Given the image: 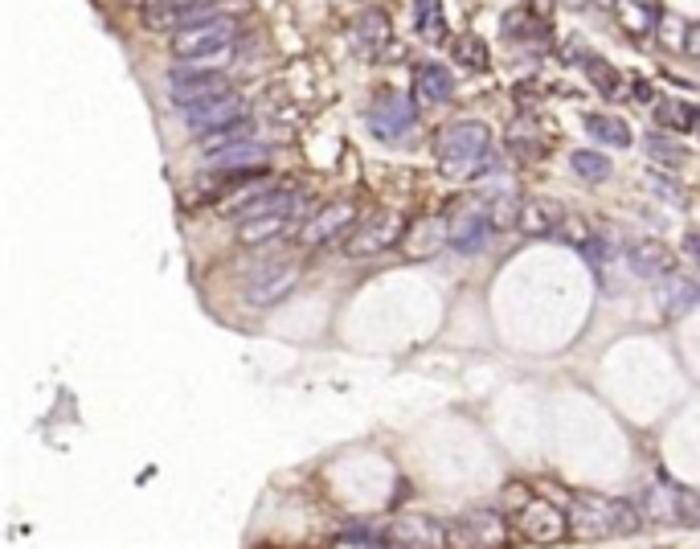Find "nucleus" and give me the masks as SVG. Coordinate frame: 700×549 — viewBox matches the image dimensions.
I'll use <instances>...</instances> for the list:
<instances>
[{"label":"nucleus","instance_id":"1","mask_svg":"<svg viewBox=\"0 0 700 549\" xmlns=\"http://www.w3.org/2000/svg\"><path fill=\"white\" fill-rule=\"evenodd\" d=\"M643 525V509L631 500L578 496L570 504V533L578 537H631Z\"/></svg>","mask_w":700,"mask_h":549},{"label":"nucleus","instance_id":"2","mask_svg":"<svg viewBox=\"0 0 700 549\" xmlns=\"http://www.w3.org/2000/svg\"><path fill=\"white\" fill-rule=\"evenodd\" d=\"M234 21L230 17H213V21H201V25H185L172 33L168 50L177 62H197V66H209L217 70L222 62L234 58Z\"/></svg>","mask_w":700,"mask_h":549},{"label":"nucleus","instance_id":"3","mask_svg":"<svg viewBox=\"0 0 700 549\" xmlns=\"http://www.w3.org/2000/svg\"><path fill=\"white\" fill-rule=\"evenodd\" d=\"M439 160H443V173L447 177H475L484 173L492 164V132L484 123L475 119H463V123H451L439 140Z\"/></svg>","mask_w":700,"mask_h":549},{"label":"nucleus","instance_id":"4","mask_svg":"<svg viewBox=\"0 0 700 549\" xmlns=\"http://www.w3.org/2000/svg\"><path fill=\"white\" fill-rule=\"evenodd\" d=\"M168 91L177 99V107H193L201 99H213L230 91V82L222 70H209V66H197V62H177L168 74Z\"/></svg>","mask_w":700,"mask_h":549},{"label":"nucleus","instance_id":"5","mask_svg":"<svg viewBox=\"0 0 700 549\" xmlns=\"http://www.w3.org/2000/svg\"><path fill=\"white\" fill-rule=\"evenodd\" d=\"M295 283H299V267L295 263H283V259L262 263L246 279V304L250 308H275V304H283L287 295L295 291Z\"/></svg>","mask_w":700,"mask_h":549},{"label":"nucleus","instance_id":"6","mask_svg":"<svg viewBox=\"0 0 700 549\" xmlns=\"http://www.w3.org/2000/svg\"><path fill=\"white\" fill-rule=\"evenodd\" d=\"M516 529L537 545L561 541L565 533H570V513H561L557 504H545V500H524L516 509Z\"/></svg>","mask_w":700,"mask_h":549},{"label":"nucleus","instance_id":"7","mask_svg":"<svg viewBox=\"0 0 700 549\" xmlns=\"http://www.w3.org/2000/svg\"><path fill=\"white\" fill-rule=\"evenodd\" d=\"M406 238V230H402V218L398 214H377V218H369L353 238L344 242V250L353 259H373V255H381V250H389L393 242H402Z\"/></svg>","mask_w":700,"mask_h":549},{"label":"nucleus","instance_id":"8","mask_svg":"<svg viewBox=\"0 0 700 549\" xmlns=\"http://www.w3.org/2000/svg\"><path fill=\"white\" fill-rule=\"evenodd\" d=\"M353 218H357L353 201H332V205L316 209V214L299 226V242L303 246H324L328 238H340L348 226H353Z\"/></svg>","mask_w":700,"mask_h":549},{"label":"nucleus","instance_id":"9","mask_svg":"<svg viewBox=\"0 0 700 549\" xmlns=\"http://www.w3.org/2000/svg\"><path fill=\"white\" fill-rule=\"evenodd\" d=\"M181 111H185V123H189L193 132H213V128H226V123L242 119V115H246V103H242L238 95L222 91V95H213V99H201V103H193V107H181Z\"/></svg>","mask_w":700,"mask_h":549},{"label":"nucleus","instance_id":"10","mask_svg":"<svg viewBox=\"0 0 700 549\" xmlns=\"http://www.w3.org/2000/svg\"><path fill=\"white\" fill-rule=\"evenodd\" d=\"M369 128H373L377 136H385V140L410 132V128H414V107H410V99L393 95V91L377 95L373 107H369Z\"/></svg>","mask_w":700,"mask_h":549},{"label":"nucleus","instance_id":"11","mask_svg":"<svg viewBox=\"0 0 700 549\" xmlns=\"http://www.w3.org/2000/svg\"><path fill=\"white\" fill-rule=\"evenodd\" d=\"M389 541L393 545H418V549H443L455 537L439 521H430V517H402V521H393Z\"/></svg>","mask_w":700,"mask_h":549},{"label":"nucleus","instance_id":"12","mask_svg":"<svg viewBox=\"0 0 700 549\" xmlns=\"http://www.w3.org/2000/svg\"><path fill=\"white\" fill-rule=\"evenodd\" d=\"M492 230H496L492 214H484V209H463V214L455 218V226H451V246L459 250V255H479V250L488 246Z\"/></svg>","mask_w":700,"mask_h":549},{"label":"nucleus","instance_id":"13","mask_svg":"<svg viewBox=\"0 0 700 549\" xmlns=\"http://www.w3.org/2000/svg\"><path fill=\"white\" fill-rule=\"evenodd\" d=\"M291 209H262V214H250L238 222V242L242 246H267L275 238H283L291 230Z\"/></svg>","mask_w":700,"mask_h":549},{"label":"nucleus","instance_id":"14","mask_svg":"<svg viewBox=\"0 0 700 549\" xmlns=\"http://www.w3.org/2000/svg\"><path fill=\"white\" fill-rule=\"evenodd\" d=\"M627 259H631V271L643 275V279H655V275H668L676 267L672 250L660 242V238H635L627 246Z\"/></svg>","mask_w":700,"mask_h":549},{"label":"nucleus","instance_id":"15","mask_svg":"<svg viewBox=\"0 0 700 549\" xmlns=\"http://www.w3.org/2000/svg\"><path fill=\"white\" fill-rule=\"evenodd\" d=\"M504 521L500 513H467L459 525H455V541L459 545H504Z\"/></svg>","mask_w":700,"mask_h":549},{"label":"nucleus","instance_id":"16","mask_svg":"<svg viewBox=\"0 0 700 549\" xmlns=\"http://www.w3.org/2000/svg\"><path fill=\"white\" fill-rule=\"evenodd\" d=\"M213 168H234V173H254L258 164H267V144L258 140H242V144H230L217 156H205Z\"/></svg>","mask_w":700,"mask_h":549},{"label":"nucleus","instance_id":"17","mask_svg":"<svg viewBox=\"0 0 700 549\" xmlns=\"http://www.w3.org/2000/svg\"><path fill=\"white\" fill-rule=\"evenodd\" d=\"M443 242H451L447 238V226L439 222V218H430V222H418L414 230H406V238H402V250L410 259H430L434 250H439Z\"/></svg>","mask_w":700,"mask_h":549},{"label":"nucleus","instance_id":"18","mask_svg":"<svg viewBox=\"0 0 700 549\" xmlns=\"http://www.w3.org/2000/svg\"><path fill=\"white\" fill-rule=\"evenodd\" d=\"M639 509L647 521H660V525H680L676 521V509H680V492L668 488V484H655L639 496Z\"/></svg>","mask_w":700,"mask_h":549},{"label":"nucleus","instance_id":"19","mask_svg":"<svg viewBox=\"0 0 700 549\" xmlns=\"http://www.w3.org/2000/svg\"><path fill=\"white\" fill-rule=\"evenodd\" d=\"M242 140H254V123L242 115V119H234V123H226V128H213V132H201V156H217L222 148H230V144H242Z\"/></svg>","mask_w":700,"mask_h":549},{"label":"nucleus","instance_id":"20","mask_svg":"<svg viewBox=\"0 0 700 549\" xmlns=\"http://www.w3.org/2000/svg\"><path fill=\"white\" fill-rule=\"evenodd\" d=\"M418 91H422V99H430V103H443V99H451V91H455V74L447 70V66H418Z\"/></svg>","mask_w":700,"mask_h":549},{"label":"nucleus","instance_id":"21","mask_svg":"<svg viewBox=\"0 0 700 549\" xmlns=\"http://www.w3.org/2000/svg\"><path fill=\"white\" fill-rule=\"evenodd\" d=\"M586 132L610 148H631V128L615 115H586Z\"/></svg>","mask_w":700,"mask_h":549},{"label":"nucleus","instance_id":"22","mask_svg":"<svg viewBox=\"0 0 700 549\" xmlns=\"http://www.w3.org/2000/svg\"><path fill=\"white\" fill-rule=\"evenodd\" d=\"M393 41V33H389V21L381 17V13H361V25H357V46L365 50V54H381L385 46Z\"/></svg>","mask_w":700,"mask_h":549},{"label":"nucleus","instance_id":"23","mask_svg":"<svg viewBox=\"0 0 700 549\" xmlns=\"http://www.w3.org/2000/svg\"><path fill=\"white\" fill-rule=\"evenodd\" d=\"M557 222H561V214H553L549 209V201H529V205H520V230L524 234H549V230H557Z\"/></svg>","mask_w":700,"mask_h":549},{"label":"nucleus","instance_id":"24","mask_svg":"<svg viewBox=\"0 0 700 549\" xmlns=\"http://www.w3.org/2000/svg\"><path fill=\"white\" fill-rule=\"evenodd\" d=\"M570 168L582 177V181H590V185H602L615 168H610V160L602 156V152H590V148H578L574 156H570Z\"/></svg>","mask_w":700,"mask_h":549},{"label":"nucleus","instance_id":"25","mask_svg":"<svg viewBox=\"0 0 700 549\" xmlns=\"http://www.w3.org/2000/svg\"><path fill=\"white\" fill-rule=\"evenodd\" d=\"M655 119L668 123V128H680V132H688V128H696V123H700L696 111H680V103H668V99L655 103Z\"/></svg>","mask_w":700,"mask_h":549},{"label":"nucleus","instance_id":"26","mask_svg":"<svg viewBox=\"0 0 700 549\" xmlns=\"http://www.w3.org/2000/svg\"><path fill=\"white\" fill-rule=\"evenodd\" d=\"M455 58H459V66L488 70V50H484V41H479V37H463V41H455Z\"/></svg>","mask_w":700,"mask_h":549},{"label":"nucleus","instance_id":"27","mask_svg":"<svg viewBox=\"0 0 700 549\" xmlns=\"http://www.w3.org/2000/svg\"><path fill=\"white\" fill-rule=\"evenodd\" d=\"M418 29H422L430 41H439V37H443V13H439V0H418Z\"/></svg>","mask_w":700,"mask_h":549},{"label":"nucleus","instance_id":"28","mask_svg":"<svg viewBox=\"0 0 700 549\" xmlns=\"http://www.w3.org/2000/svg\"><path fill=\"white\" fill-rule=\"evenodd\" d=\"M700 300V287L696 283H684V279H672V287H668V295H664V304H672V312H684V308H692Z\"/></svg>","mask_w":700,"mask_h":549},{"label":"nucleus","instance_id":"29","mask_svg":"<svg viewBox=\"0 0 700 549\" xmlns=\"http://www.w3.org/2000/svg\"><path fill=\"white\" fill-rule=\"evenodd\" d=\"M586 70H590V82H594L602 95H619V78H615V70H610L602 58H590Z\"/></svg>","mask_w":700,"mask_h":549},{"label":"nucleus","instance_id":"30","mask_svg":"<svg viewBox=\"0 0 700 549\" xmlns=\"http://www.w3.org/2000/svg\"><path fill=\"white\" fill-rule=\"evenodd\" d=\"M389 537H381V533H373V529H344V533H336L332 537V545H365V549H377V545H385Z\"/></svg>","mask_w":700,"mask_h":549},{"label":"nucleus","instance_id":"31","mask_svg":"<svg viewBox=\"0 0 700 549\" xmlns=\"http://www.w3.org/2000/svg\"><path fill=\"white\" fill-rule=\"evenodd\" d=\"M557 238L574 242V246H586V242H590V226H586L582 218L570 214V218H561V222H557Z\"/></svg>","mask_w":700,"mask_h":549},{"label":"nucleus","instance_id":"32","mask_svg":"<svg viewBox=\"0 0 700 549\" xmlns=\"http://www.w3.org/2000/svg\"><path fill=\"white\" fill-rule=\"evenodd\" d=\"M676 521H680V525H692V529H700V492H680V509H676Z\"/></svg>","mask_w":700,"mask_h":549},{"label":"nucleus","instance_id":"33","mask_svg":"<svg viewBox=\"0 0 700 549\" xmlns=\"http://www.w3.org/2000/svg\"><path fill=\"white\" fill-rule=\"evenodd\" d=\"M492 222H496V226H512V222H520V209H516V201H512V197H500V201H496V209H492Z\"/></svg>","mask_w":700,"mask_h":549},{"label":"nucleus","instance_id":"34","mask_svg":"<svg viewBox=\"0 0 700 549\" xmlns=\"http://www.w3.org/2000/svg\"><path fill=\"white\" fill-rule=\"evenodd\" d=\"M688 58H700V25H688L684 29V46H680Z\"/></svg>","mask_w":700,"mask_h":549},{"label":"nucleus","instance_id":"35","mask_svg":"<svg viewBox=\"0 0 700 549\" xmlns=\"http://www.w3.org/2000/svg\"><path fill=\"white\" fill-rule=\"evenodd\" d=\"M688 250H692L696 259H700V234H688Z\"/></svg>","mask_w":700,"mask_h":549},{"label":"nucleus","instance_id":"36","mask_svg":"<svg viewBox=\"0 0 700 549\" xmlns=\"http://www.w3.org/2000/svg\"><path fill=\"white\" fill-rule=\"evenodd\" d=\"M570 5H574V9H578V5H590V0H570Z\"/></svg>","mask_w":700,"mask_h":549},{"label":"nucleus","instance_id":"37","mask_svg":"<svg viewBox=\"0 0 700 549\" xmlns=\"http://www.w3.org/2000/svg\"><path fill=\"white\" fill-rule=\"evenodd\" d=\"M598 5H610V0H598Z\"/></svg>","mask_w":700,"mask_h":549},{"label":"nucleus","instance_id":"38","mask_svg":"<svg viewBox=\"0 0 700 549\" xmlns=\"http://www.w3.org/2000/svg\"><path fill=\"white\" fill-rule=\"evenodd\" d=\"M696 132H700V123H696Z\"/></svg>","mask_w":700,"mask_h":549}]
</instances>
